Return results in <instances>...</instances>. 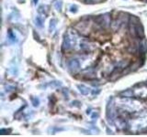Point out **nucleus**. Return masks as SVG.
<instances>
[{"label":"nucleus","mask_w":147,"mask_h":137,"mask_svg":"<svg viewBox=\"0 0 147 137\" xmlns=\"http://www.w3.org/2000/svg\"><path fill=\"white\" fill-rule=\"evenodd\" d=\"M62 59L77 81L100 85L137 71L147 58V38L137 16L112 10L84 16L65 30Z\"/></svg>","instance_id":"obj_1"},{"label":"nucleus","mask_w":147,"mask_h":137,"mask_svg":"<svg viewBox=\"0 0 147 137\" xmlns=\"http://www.w3.org/2000/svg\"><path fill=\"white\" fill-rule=\"evenodd\" d=\"M106 119L120 134H147V81L110 97L106 107Z\"/></svg>","instance_id":"obj_2"},{"label":"nucleus","mask_w":147,"mask_h":137,"mask_svg":"<svg viewBox=\"0 0 147 137\" xmlns=\"http://www.w3.org/2000/svg\"><path fill=\"white\" fill-rule=\"evenodd\" d=\"M83 4H85V5H96V4H101L106 2L107 0H77Z\"/></svg>","instance_id":"obj_3"},{"label":"nucleus","mask_w":147,"mask_h":137,"mask_svg":"<svg viewBox=\"0 0 147 137\" xmlns=\"http://www.w3.org/2000/svg\"><path fill=\"white\" fill-rule=\"evenodd\" d=\"M136 1H139V2H142V3H147V0H136Z\"/></svg>","instance_id":"obj_4"}]
</instances>
